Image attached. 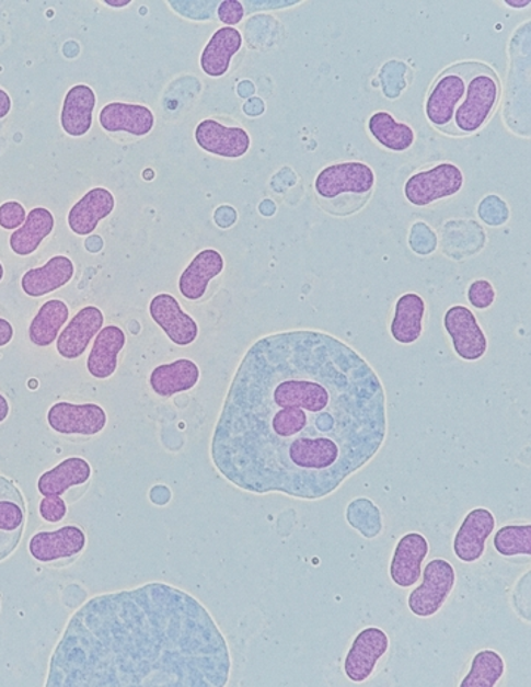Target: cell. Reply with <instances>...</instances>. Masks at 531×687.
<instances>
[{
    "label": "cell",
    "instance_id": "obj_20",
    "mask_svg": "<svg viewBox=\"0 0 531 687\" xmlns=\"http://www.w3.org/2000/svg\"><path fill=\"white\" fill-rule=\"evenodd\" d=\"M116 207L112 191L93 188L88 191L68 214V227L78 236H91L102 219L108 218Z\"/></svg>",
    "mask_w": 531,
    "mask_h": 687
},
{
    "label": "cell",
    "instance_id": "obj_3",
    "mask_svg": "<svg viewBox=\"0 0 531 687\" xmlns=\"http://www.w3.org/2000/svg\"><path fill=\"white\" fill-rule=\"evenodd\" d=\"M376 173L362 161H344L322 169L314 180L319 203L330 214L347 216L358 211L372 195Z\"/></svg>",
    "mask_w": 531,
    "mask_h": 687
},
{
    "label": "cell",
    "instance_id": "obj_36",
    "mask_svg": "<svg viewBox=\"0 0 531 687\" xmlns=\"http://www.w3.org/2000/svg\"><path fill=\"white\" fill-rule=\"evenodd\" d=\"M478 216L484 224L490 225V227H500L509 219V209L507 203L498 195H488L480 203Z\"/></svg>",
    "mask_w": 531,
    "mask_h": 687
},
{
    "label": "cell",
    "instance_id": "obj_12",
    "mask_svg": "<svg viewBox=\"0 0 531 687\" xmlns=\"http://www.w3.org/2000/svg\"><path fill=\"white\" fill-rule=\"evenodd\" d=\"M25 502L15 483L0 477V562L19 547L25 528Z\"/></svg>",
    "mask_w": 531,
    "mask_h": 687
},
{
    "label": "cell",
    "instance_id": "obj_37",
    "mask_svg": "<svg viewBox=\"0 0 531 687\" xmlns=\"http://www.w3.org/2000/svg\"><path fill=\"white\" fill-rule=\"evenodd\" d=\"M466 296H469L470 304L475 309L484 311V309H488L495 304L496 290L487 279H475L474 283L470 284Z\"/></svg>",
    "mask_w": 531,
    "mask_h": 687
},
{
    "label": "cell",
    "instance_id": "obj_14",
    "mask_svg": "<svg viewBox=\"0 0 531 687\" xmlns=\"http://www.w3.org/2000/svg\"><path fill=\"white\" fill-rule=\"evenodd\" d=\"M195 141L204 151L224 159H240L252 147V138L242 127H229L206 118L195 129Z\"/></svg>",
    "mask_w": 531,
    "mask_h": 687
},
{
    "label": "cell",
    "instance_id": "obj_6",
    "mask_svg": "<svg viewBox=\"0 0 531 687\" xmlns=\"http://www.w3.org/2000/svg\"><path fill=\"white\" fill-rule=\"evenodd\" d=\"M471 61L454 64L431 84L425 101V116L440 133L454 137L453 118L464 100Z\"/></svg>",
    "mask_w": 531,
    "mask_h": 687
},
{
    "label": "cell",
    "instance_id": "obj_42",
    "mask_svg": "<svg viewBox=\"0 0 531 687\" xmlns=\"http://www.w3.org/2000/svg\"><path fill=\"white\" fill-rule=\"evenodd\" d=\"M296 0H252V2H242L245 14H252V12L266 11V10H282V8H290L297 5Z\"/></svg>",
    "mask_w": 531,
    "mask_h": 687
},
{
    "label": "cell",
    "instance_id": "obj_23",
    "mask_svg": "<svg viewBox=\"0 0 531 687\" xmlns=\"http://www.w3.org/2000/svg\"><path fill=\"white\" fill-rule=\"evenodd\" d=\"M126 345V334L120 327L106 325L96 334L91 354L88 356V371L97 380L109 379L116 373L118 354Z\"/></svg>",
    "mask_w": 531,
    "mask_h": 687
},
{
    "label": "cell",
    "instance_id": "obj_40",
    "mask_svg": "<svg viewBox=\"0 0 531 687\" xmlns=\"http://www.w3.org/2000/svg\"><path fill=\"white\" fill-rule=\"evenodd\" d=\"M39 512L42 519L57 524L67 515V504L61 497H45L41 502Z\"/></svg>",
    "mask_w": 531,
    "mask_h": 687
},
{
    "label": "cell",
    "instance_id": "obj_8",
    "mask_svg": "<svg viewBox=\"0 0 531 687\" xmlns=\"http://www.w3.org/2000/svg\"><path fill=\"white\" fill-rule=\"evenodd\" d=\"M465 178L461 168L453 163H440L437 167L414 173L406 181V201L416 207L430 206L458 194L464 186Z\"/></svg>",
    "mask_w": 531,
    "mask_h": 687
},
{
    "label": "cell",
    "instance_id": "obj_13",
    "mask_svg": "<svg viewBox=\"0 0 531 687\" xmlns=\"http://www.w3.org/2000/svg\"><path fill=\"white\" fill-rule=\"evenodd\" d=\"M152 320L177 346L193 345L198 337V324L189 313L182 309L181 304L169 293L157 295L150 304Z\"/></svg>",
    "mask_w": 531,
    "mask_h": 687
},
{
    "label": "cell",
    "instance_id": "obj_44",
    "mask_svg": "<svg viewBox=\"0 0 531 687\" xmlns=\"http://www.w3.org/2000/svg\"><path fill=\"white\" fill-rule=\"evenodd\" d=\"M12 108L11 96L3 89H0V121L10 114Z\"/></svg>",
    "mask_w": 531,
    "mask_h": 687
},
{
    "label": "cell",
    "instance_id": "obj_2",
    "mask_svg": "<svg viewBox=\"0 0 531 687\" xmlns=\"http://www.w3.org/2000/svg\"><path fill=\"white\" fill-rule=\"evenodd\" d=\"M231 652L189 593L151 583L88 600L50 659L49 687H223Z\"/></svg>",
    "mask_w": 531,
    "mask_h": 687
},
{
    "label": "cell",
    "instance_id": "obj_41",
    "mask_svg": "<svg viewBox=\"0 0 531 687\" xmlns=\"http://www.w3.org/2000/svg\"><path fill=\"white\" fill-rule=\"evenodd\" d=\"M245 10L242 7V2L238 0H228V2H220L218 8L219 20L227 25L240 24L244 19Z\"/></svg>",
    "mask_w": 531,
    "mask_h": 687
},
{
    "label": "cell",
    "instance_id": "obj_11",
    "mask_svg": "<svg viewBox=\"0 0 531 687\" xmlns=\"http://www.w3.org/2000/svg\"><path fill=\"white\" fill-rule=\"evenodd\" d=\"M106 422L108 417L97 404L57 402L48 411L50 430L61 435H97L105 430Z\"/></svg>",
    "mask_w": 531,
    "mask_h": 687
},
{
    "label": "cell",
    "instance_id": "obj_21",
    "mask_svg": "<svg viewBox=\"0 0 531 687\" xmlns=\"http://www.w3.org/2000/svg\"><path fill=\"white\" fill-rule=\"evenodd\" d=\"M73 277V261L67 256H54L42 268L27 271L21 278V288L28 298H42L67 286Z\"/></svg>",
    "mask_w": 531,
    "mask_h": 687
},
{
    "label": "cell",
    "instance_id": "obj_28",
    "mask_svg": "<svg viewBox=\"0 0 531 687\" xmlns=\"http://www.w3.org/2000/svg\"><path fill=\"white\" fill-rule=\"evenodd\" d=\"M91 477V465L84 458L70 457L42 474L37 490L44 497H61L70 488L83 485Z\"/></svg>",
    "mask_w": 531,
    "mask_h": 687
},
{
    "label": "cell",
    "instance_id": "obj_5",
    "mask_svg": "<svg viewBox=\"0 0 531 687\" xmlns=\"http://www.w3.org/2000/svg\"><path fill=\"white\" fill-rule=\"evenodd\" d=\"M505 118L517 135L530 137V21L512 36Z\"/></svg>",
    "mask_w": 531,
    "mask_h": 687
},
{
    "label": "cell",
    "instance_id": "obj_46",
    "mask_svg": "<svg viewBox=\"0 0 531 687\" xmlns=\"http://www.w3.org/2000/svg\"><path fill=\"white\" fill-rule=\"evenodd\" d=\"M505 5L516 8V10H521V8L530 5V0H505Z\"/></svg>",
    "mask_w": 531,
    "mask_h": 687
},
{
    "label": "cell",
    "instance_id": "obj_29",
    "mask_svg": "<svg viewBox=\"0 0 531 687\" xmlns=\"http://www.w3.org/2000/svg\"><path fill=\"white\" fill-rule=\"evenodd\" d=\"M55 219L53 211L45 207H36L27 214L25 222L10 237L12 252L19 256H30L39 249L45 239L54 231Z\"/></svg>",
    "mask_w": 531,
    "mask_h": 687
},
{
    "label": "cell",
    "instance_id": "obj_22",
    "mask_svg": "<svg viewBox=\"0 0 531 687\" xmlns=\"http://www.w3.org/2000/svg\"><path fill=\"white\" fill-rule=\"evenodd\" d=\"M224 270V259L215 249L201 250L193 259L188 268L182 273L180 278V290L182 296L188 300H199L206 295L208 283L219 277Z\"/></svg>",
    "mask_w": 531,
    "mask_h": 687
},
{
    "label": "cell",
    "instance_id": "obj_47",
    "mask_svg": "<svg viewBox=\"0 0 531 687\" xmlns=\"http://www.w3.org/2000/svg\"><path fill=\"white\" fill-rule=\"evenodd\" d=\"M105 3L108 7L123 8L129 5L130 0H105Z\"/></svg>",
    "mask_w": 531,
    "mask_h": 687
},
{
    "label": "cell",
    "instance_id": "obj_27",
    "mask_svg": "<svg viewBox=\"0 0 531 687\" xmlns=\"http://www.w3.org/2000/svg\"><path fill=\"white\" fill-rule=\"evenodd\" d=\"M242 36L236 28L222 27L208 41L201 54V69L210 78H222L229 71L233 55L240 53Z\"/></svg>",
    "mask_w": 531,
    "mask_h": 687
},
{
    "label": "cell",
    "instance_id": "obj_35",
    "mask_svg": "<svg viewBox=\"0 0 531 687\" xmlns=\"http://www.w3.org/2000/svg\"><path fill=\"white\" fill-rule=\"evenodd\" d=\"M220 2H185V0H170L169 7L184 19L207 21L218 15Z\"/></svg>",
    "mask_w": 531,
    "mask_h": 687
},
{
    "label": "cell",
    "instance_id": "obj_18",
    "mask_svg": "<svg viewBox=\"0 0 531 687\" xmlns=\"http://www.w3.org/2000/svg\"><path fill=\"white\" fill-rule=\"evenodd\" d=\"M86 547V534L79 527H64L58 531L39 533L28 542L30 554L36 561L49 563L74 558Z\"/></svg>",
    "mask_w": 531,
    "mask_h": 687
},
{
    "label": "cell",
    "instance_id": "obj_26",
    "mask_svg": "<svg viewBox=\"0 0 531 687\" xmlns=\"http://www.w3.org/2000/svg\"><path fill=\"white\" fill-rule=\"evenodd\" d=\"M427 311L425 300L416 293H406L399 298L390 332L401 345H414L423 336V322Z\"/></svg>",
    "mask_w": 531,
    "mask_h": 687
},
{
    "label": "cell",
    "instance_id": "obj_33",
    "mask_svg": "<svg viewBox=\"0 0 531 687\" xmlns=\"http://www.w3.org/2000/svg\"><path fill=\"white\" fill-rule=\"evenodd\" d=\"M496 551L505 558L512 556H530L531 554V525H508L500 528L496 533L495 541Z\"/></svg>",
    "mask_w": 531,
    "mask_h": 687
},
{
    "label": "cell",
    "instance_id": "obj_24",
    "mask_svg": "<svg viewBox=\"0 0 531 687\" xmlns=\"http://www.w3.org/2000/svg\"><path fill=\"white\" fill-rule=\"evenodd\" d=\"M96 107V95L88 84H76L67 92L64 100L61 125L64 133L70 137H83L92 127L93 110Z\"/></svg>",
    "mask_w": 531,
    "mask_h": 687
},
{
    "label": "cell",
    "instance_id": "obj_31",
    "mask_svg": "<svg viewBox=\"0 0 531 687\" xmlns=\"http://www.w3.org/2000/svg\"><path fill=\"white\" fill-rule=\"evenodd\" d=\"M368 129L372 138L390 151L403 152L415 144V130L406 123L397 122L386 112L372 114L369 117Z\"/></svg>",
    "mask_w": 531,
    "mask_h": 687
},
{
    "label": "cell",
    "instance_id": "obj_17",
    "mask_svg": "<svg viewBox=\"0 0 531 687\" xmlns=\"http://www.w3.org/2000/svg\"><path fill=\"white\" fill-rule=\"evenodd\" d=\"M104 325V313L97 307L80 309L57 339L58 354L66 359H78L88 350L92 339Z\"/></svg>",
    "mask_w": 531,
    "mask_h": 687
},
{
    "label": "cell",
    "instance_id": "obj_1",
    "mask_svg": "<svg viewBox=\"0 0 531 687\" xmlns=\"http://www.w3.org/2000/svg\"><path fill=\"white\" fill-rule=\"evenodd\" d=\"M384 385L338 337L290 330L242 356L211 436L216 470L252 494L316 502L380 453Z\"/></svg>",
    "mask_w": 531,
    "mask_h": 687
},
{
    "label": "cell",
    "instance_id": "obj_4",
    "mask_svg": "<svg viewBox=\"0 0 531 687\" xmlns=\"http://www.w3.org/2000/svg\"><path fill=\"white\" fill-rule=\"evenodd\" d=\"M503 95V84L496 71L486 64L471 61L464 100L454 113V137H469L493 116Z\"/></svg>",
    "mask_w": 531,
    "mask_h": 687
},
{
    "label": "cell",
    "instance_id": "obj_45",
    "mask_svg": "<svg viewBox=\"0 0 531 687\" xmlns=\"http://www.w3.org/2000/svg\"><path fill=\"white\" fill-rule=\"evenodd\" d=\"M10 402L0 393V423L5 422L8 415H10Z\"/></svg>",
    "mask_w": 531,
    "mask_h": 687
},
{
    "label": "cell",
    "instance_id": "obj_34",
    "mask_svg": "<svg viewBox=\"0 0 531 687\" xmlns=\"http://www.w3.org/2000/svg\"><path fill=\"white\" fill-rule=\"evenodd\" d=\"M348 524L358 529L363 537L373 538L381 533L380 508L367 499H359L350 503L347 508Z\"/></svg>",
    "mask_w": 531,
    "mask_h": 687
},
{
    "label": "cell",
    "instance_id": "obj_38",
    "mask_svg": "<svg viewBox=\"0 0 531 687\" xmlns=\"http://www.w3.org/2000/svg\"><path fill=\"white\" fill-rule=\"evenodd\" d=\"M411 248L415 253L430 254L436 249V234L427 224H415L411 231Z\"/></svg>",
    "mask_w": 531,
    "mask_h": 687
},
{
    "label": "cell",
    "instance_id": "obj_43",
    "mask_svg": "<svg viewBox=\"0 0 531 687\" xmlns=\"http://www.w3.org/2000/svg\"><path fill=\"white\" fill-rule=\"evenodd\" d=\"M12 339H14V327L10 321L0 318V347L10 345Z\"/></svg>",
    "mask_w": 531,
    "mask_h": 687
},
{
    "label": "cell",
    "instance_id": "obj_25",
    "mask_svg": "<svg viewBox=\"0 0 531 687\" xmlns=\"http://www.w3.org/2000/svg\"><path fill=\"white\" fill-rule=\"evenodd\" d=\"M199 376L201 373H199L197 364L191 359L182 358L154 368L150 376V385L157 396L169 398L194 389L198 383Z\"/></svg>",
    "mask_w": 531,
    "mask_h": 687
},
{
    "label": "cell",
    "instance_id": "obj_9",
    "mask_svg": "<svg viewBox=\"0 0 531 687\" xmlns=\"http://www.w3.org/2000/svg\"><path fill=\"white\" fill-rule=\"evenodd\" d=\"M443 324L459 358L478 362L486 355L487 337L471 309L462 305L449 308L445 313Z\"/></svg>",
    "mask_w": 531,
    "mask_h": 687
},
{
    "label": "cell",
    "instance_id": "obj_7",
    "mask_svg": "<svg viewBox=\"0 0 531 687\" xmlns=\"http://www.w3.org/2000/svg\"><path fill=\"white\" fill-rule=\"evenodd\" d=\"M457 574L452 563L445 559H435L428 562L423 574V583L407 597L411 612L418 618H431L449 599Z\"/></svg>",
    "mask_w": 531,
    "mask_h": 687
},
{
    "label": "cell",
    "instance_id": "obj_15",
    "mask_svg": "<svg viewBox=\"0 0 531 687\" xmlns=\"http://www.w3.org/2000/svg\"><path fill=\"white\" fill-rule=\"evenodd\" d=\"M496 519L488 508L471 511L459 527L453 540V551L461 562L473 563L483 558L488 537L495 531Z\"/></svg>",
    "mask_w": 531,
    "mask_h": 687
},
{
    "label": "cell",
    "instance_id": "obj_30",
    "mask_svg": "<svg viewBox=\"0 0 531 687\" xmlns=\"http://www.w3.org/2000/svg\"><path fill=\"white\" fill-rule=\"evenodd\" d=\"M70 317L67 304L59 299L48 300L42 305L39 312L33 318L28 329V337L33 345L45 347L57 341L61 329Z\"/></svg>",
    "mask_w": 531,
    "mask_h": 687
},
{
    "label": "cell",
    "instance_id": "obj_39",
    "mask_svg": "<svg viewBox=\"0 0 531 687\" xmlns=\"http://www.w3.org/2000/svg\"><path fill=\"white\" fill-rule=\"evenodd\" d=\"M27 211L19 202H7L0 206V227L12 231L19 229L25 222Z\"/></svg>",
    "mask_w": 531,
    "mask_h": 687
},
{
    "label": "cell",
    "instance_id": "obj_10",
    "mask_svg": "<svg viewBox=\"0 0 531 687\" xmlns=\"http://www.w3.org/2000/svg\"><path fill=\"white\" fill-rule=\"evenodd\" d=\"M390 648L389 636L378 627H368L356 636L355 642L348 649L344 660V673L353 683L367 682L372 676L378 661L385 655Z\"/></svg>",
    "mask_w": 531,
    "mask_h": 687
},
{
    "label": "cell",
    "instance_id": "obj_32",
    "mask_svg": "<svg viewBox=\"0 0 531 687\" xmlns=\"http://www.w3.org/2000/svg\"><path fill=\"white\" fill-rule=\"evenodd\" d=\"M505 673L503 656L492 649H484L474 656L470 673L461 687H493L498 685Z\"/></svg>",
    "mask_w": 531,
    "mask_h": 687
},
{
    "label": "cell",
    "instance_id": "obj_48",
    "mask_svg": "<svg viewBox=\"0 0 531 687\" xmlns=\"http://www.w3.org/2000/svg\"><path fill=\"white\" fill-rule=\"evenodd\" d=\"M3 277H5V270H3V265L0 264V282H2Z\"/></svg>",
    "mask_w": 531,
    "mask_h": 687
},
{
    "label": "cell",
    "instance_id": "obj_19",
    "mask_svg": "<svg viewBox=\"0 0 531 687\" xmlns=\"http://www.w3.org/2000/svg\"><path fill=\"white\" fill-rule=\"evenodd\" d=\"M100 123L106 133L146 137L154 129L155 116L146 105L112 103L101 110Z\"/></svg>",
    "mask_w": 531,
    "mask_h": 687
},
{
    "label": "cell",
    "instance_id": "obj_16",
    "mask_svg": "<svg viewBox=\"0 0 531 687\" xmlns=\"http://www.w3.org/2000/svg\"><path fill=\"white\" fill-rule=\"evenodd\" d=\"M430 551L427 538L419 533H409L401 538L390 563V576L394 584L409 588L423 575V562Z\"/></svg>",
    "mask_w": 531,
    "mask_h": 687
}]
</instances>
